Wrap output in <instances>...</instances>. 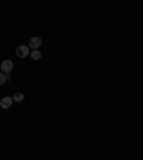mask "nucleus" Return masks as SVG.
<instances>
[{
    "label": "nucleus",
    "instance_id": "4",
    "mask_svg": "<svg viewBox=\"0 0 143 160\" xmlns=\"http://www.w3.org/2000/svg\"><path fill=\"white\" fill-rule=\"evenodd\" d=\"M42 46V39L40 37H32L29 42V47H32L33 50H39V47Z\"/></svg>",
    "mask_w": 143,
    "mask_h": 160
},
{
    "label": "nucleus",
    "instance_id": "1",
    "mask_svg": "<svg viewBox=\"0 0 143 160\" xmlns=\"http://www.w3.org/2000/svg\"><path fill=\"white\" fill-rule=\"evenodd\" d=\"M29 54H30V47L26 46V44H20L16 49V56L19 57V59H24V57H27Z\"/></svg>",
    "mask_w": 143,
    "mask_h": 160
},
{
    "label": "nucleus",
    "instance_id": "3",
    "mask_svg": "<svg viewBox=\"0 0 143 160\" xmlns=\"http://www.w3.org/2000/svg\"><path fill=\"white\" fill-rule=\"evenodd\" d=\"M12 104H13V97H10V96H4L3 99L0 100V107L2 109H10Z\"/></svg>",
    "mask_w": 143,
    "mask_h": 160
},
{
    "label": "nucleus",
    "instance_id": "5",
    "mask_svg": "<svg viewBox=\"0 0 143 160\" xmlns=\"http://www.w3.org/2000/svg\"><path fill=\"white\" fill-rule=\"evenodd\" d=\"M30 56H32V59L33 60H40L42 59V53H40L39 50H32V52H30Z\"/></svg>",
    "mask_w": 143,
    "mask_h": 160
},
{
    "label": "nucleus",
    "instance_id": "2",
    "mask_svg": "<svg viewBox=\"0 0 143 160\" xmlns=\"http://www.w3.org/2000/svg\"><path fill=\"white\" fill-rule=\"evenodd\" d=\"M0 69H2V73L9 74L10 72L13 70V62H12V60H4V62H2V64H0Z\"/></svg>",
    "mask_w": 143,
    "mask_h": 160
},
{
    "label": "nucleus",
    "instance_id": "7",
    "mask_svg": "<svg viewBox=\"0 0 143 160\" xmlns=\"http://www.w3.org/2000/svg\"><path fill=\"white\" fill-rule=\"evenodd\" d=\"M7 82V77H6V74L4 73H2V72H0V86H3L4 83H6Z\"/></svg>",
    "mask_w": 143,
    "mask_h": 160
},
{
    "label": "nucleus",
    "instance_id": "6",
    "mask_svg": "<svg viewBox=\"0 0 143 160\" xmlns=\"http://www.w3.org/2000/svg\"><path fill=\"white\" fill-rule=\"evenodd\" d=\"M23 100H24V94L23 93H14L13 102H17V103H20V102H23Z\"/></svg>",
    "mask_w": 143,
    "mask_h": 160
}]
</instances>
